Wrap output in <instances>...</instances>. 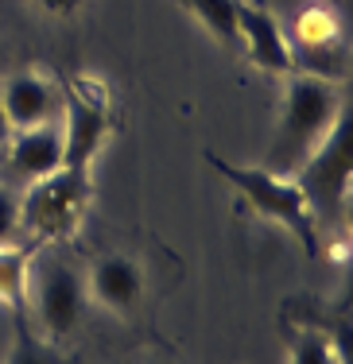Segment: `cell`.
Masks as SVG:
<instances>
[{"label": "cell", "instance_id": "cell-1", "mask_svg": "<svg viewBox=\"0 0 353 364\" xmlns=\"http://www.w3.org/2000/svg\"><path fill=\"white\" fill-rule=\"evenodd\" d=\"M206 163L229 182V190L241 198V205L253 218L283 229L307 252V259L322 256V229H318L311 205H307L303 190H299V182L291 175L268 171L264 163H229L218 151H206Z\"/></svg>", "mask_w": 353, "mask_h": 364}, {"label": "cell", "instance_id": "cell-2", "mask_svg": "<svg viewBox=\"0 0 353 364\" xmlns=\"http://www.w3.org/2000/svg\"><path fill=\"white\" fill-rule=\"evenodd\" d=\"M342 109H346V97H342V90L334 82L288 74L280 117H275V136H272L268 155H264V167L280 171V175H295L299 163L330 132V124L338 120Z\"/></svg>", "mask_w": 353, "mask_h": 364}, {"label": "cell", "instance_id": "cell-3", "mask_svg": "<svg viewBox=\"0 0 353 364\" xmlns=\"http://www.w3.org/2000/svg\"><path fill=\"white\" fill-rule=\"evenodd\" d=\"M93 202V171L58 163L51 175L28 182L20 198V229L39 245H66L82 229Z\"/></svg>", "mask_w": 353, "mask_h": 364}, {"label": "cell", "instance_id": "cell-4", "mask_svg": "<svg viewBox=\"0 0 353 364\" xmlns=\"http://www.w3.org/2000/svg\"><path fill=\"white\" fill-rule=\"evenodd\" d=\"M303 190L307 205H311L318 229L330 221H338V213L349 202V186H353V120L349 105L338 112V120L330 124V132L318 140V147L299 163V171L291 175Z\"/></svg>", "mask_w": 353, "mask_h": 364}, {"label": "cell", "instance_id": "cell-5", "mask_svg": "<svg viewBox=\"0 0 353 364\" xmlns=\"http://www.w3.org/2000/svg\"><path fill=\"white\" fill-rule=\"evenodd\" d=\"M90 310V291H85V272H78L66 259L39 264V275H31V318L47 341L63 345L85 322Z\"/></svg>", "mask_w": 353, "mask_h": 364}, {"label": "cell", "instance_id": "cell-6", "mask_svg": "<svg viewBox=\"0 0 353 364\" xmlns=\"http://www.w3.org/2000/svg\"><path fill=\"white\" fill-rule=\"evenodd\" d=\"M113 97L98 82H70L63 90V163L90 167L98 163L101 147L113 136Z\"/></svg>", "mask_w": 353, "mask_h": 364}, {"label": "cell", "instance_id": "cell-7", "mask_svg": "<svg viewBox=\"0 0 353 364\" xmlns=\"http://www.w3.org/2000/svg\"><path fill=\"white\" fill-rule=\"evenodd\" d=\"M237 50L264 74H291L288 31L264 0H237Z\"/></svg>", "mask_w": 353, "mask_h": 364}, {"label": "cell", "instance_id": "cell-8", "mask_svg": "<svg viewBox=\"0 0 353 364\" xmlns=\"http://www.w3.org/2000/svg\"><path fill=\"white\" fill-rule=\"evenodd\" d=\"M85 291H90V302H98L101 310L132 314L148 294V272L128 252H101L85 272Z\"/></svg>", "mask_w": 353, "mask_h": 364}, {"label": "cell", "instance_id": "cell-9", "mask_svg": "<svg viewBox=\"0 0 353 364\" xmlns=\"http://www.w3.org/2000/svg\"><path fill=\"white\" fill-rule=\"evenodd\" d=\"M0 105H4L8 124H12V136H16L23 128L51 124L55 112L63 109V90L39 70H16L0 85Z\"/></svg>", "mask_w": 353, "mask_h": 364}, {"label": "cell", "instance_id": "cell-10", "mask_svg": "<svg viewBox=\"0 0 353 364\" xmlns=\"http://www.w3.org/2000/svg\"><path fill=\"white\" fill-rule=\"evenodd\" d=\"M63 163V124H39L12 136L4 151V167H12L23 182H36Z\"/></svg>", "mask_w": 353, "mask_h": 364}, {"label": "cell", "instance_id": "cell-11", "mask_svg": "<svg viewBox=\"0 0 353 364\" xmlns=\"http://www.w3.org/2000/svg\"><path fill=\"white\" fill-rule=\"evenodd\" d=\"M291 74H307V77H322V82L342 85L349 77V47L346 36L338 39H322V43H291Z\"/></svg>", "mask_w": 353, "mask_h": 364}, {"label": "cell", "instance_id": "cell-12", "mask_svg": "<svg viewBox=\"0 0 353 364\" xmlns=\"http://www.w3.org/2000/svg\"><path fill=\"white\" fill-rule=\"evenodd\" d=\"M31 248H0V306L12 310L16 322H31Z\"/></svg>", "mask_w": 353, "mask_h": 364}, {"label": "cell", "instance_id": "cell-13", "mask_svg": "<svg viewBox=\"0 0 353 364\" xmlns=\"http://www.w3.org/2000/svg\"><path fill=\"white\" fill-rule=\"evenodd\" d=\"M179 4L218 47L237 50V0H179Z\"/></svg>", "mask_w": 353, "mask_h": 364}, {"label": "cell", "instance_id": "cell-14", "mask_svg": "<svg viewBox=\"0 0 353 364\" xmlns=\"http://www.w3.org/2000/svg\"><path fill=\"white\" fill-rule=\"evenodd\" d=\"M4 364H78V360L66 357L55 341H47L31 322H16V337Z\"/></svg>", "mask_w": 353, "mask_h": 364}, {"label": "cell", "instance_id": "cell-15", "mask_svg": "<svg viewBox=\"0 0 353 364\" xmlns=\"http://www.w3.org/2000/svg\"><path fill=\"white\" fill-rule=\"evenodd\" d=\"M338 36H346L338 12H334L330 4H311V8H303V12L295 16L288 39L291 43H322V39H338Z\"/></svg>", "mask_w": 353, "mask_h": 364}, {"label": "cell", "instance_id": "cell-16", "mask_svg": "<svg viewBox=\"0 0 353 364\" xmlns=\"http://www.w3.org/2000/svg\"><path fill=\"white\" fill-rule=\"evenodd\" d=\"M288 364H346V357H342L338 345H334L322 329L307 326L291 337V360Z\"/></svg>", "mask_w": 353, "mask_h": 364}, {"label": "cell", "instance_id": "cell-17", "mask_svg": "<svg viewBox=\"0 0 353 364\" xmlns=\"http://www.w3.org/2000/svg\"><path fill=\"white\" fill-rule=\"evenodd\" d=\"M16 237H20V198L0 186V248L16 245Z\"/></svg>", "mask_w": 353, "mask_h": 364}, {"label": "cell", "instance_id": "cell-18", "mask_svg": "<svg viewBox=\"0 0 353 364\" xmlns=\"http://www.w3.org/2000/svg\"><path fill=\"white\" fill-rule=\"evenodd\" d=\"M31 4H36L43 16H51V20H74L85 0H31Z\"/></svg>", "mask_w": 353, "mask_h": 364}, {"label": "cell", "instance_id": "cell-19", "mask_svg": "<svg viewBox=\"0 0 353 364\" xmlns=\"http://www.w3.org/2000/svg\"><path fill=\"white\" fill-rule=\"evenodd\" d=\"M8 144H12V124H8V112L0 105V151H8Z\"/></svg>", "mask_w": 353, "mask_h": 364}, {"label": "cell", "instance_id": "cell-20", "mask_svg": "<svg viewBox=\"0 0 353 364\" xmlns=\"http://www.w3.org/2000/svg\"><path fill=\"white\" fill-rule=\"evenodd\" d=\"M0 167H4V151H0Z\"/></svg>", "mask_w": 353, "mask_h": 364}]
</instances>
